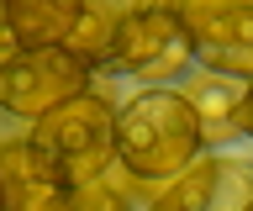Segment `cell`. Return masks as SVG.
Returning a JSON list of instances; mask_svg holds the SVG:
<instances>
[{
    "instance_id": "obj_1",
    "label": "cell",
    "mask_w": 253,
    "mask_h": 211,
    "mask_svg": "<svg viewBox=\"0 0 253 211\" xmlns=\"http://www.w3.org/2000/svg\"><path fill=\"white\" fill-rule=\"evenodd\" d=\"M116 159V111L95 95H79L58 111H47L32 137L21 143V164H27L32 185H47V190H84L111 169Z\"/></svg>"
},
{
    "instance_id": "obj_2",
    "label": "cell",
    "mask_w": 253,
    "mask_h": 211,
    "mask_svg": "<svg viewBox=\"0 0 253 211\" xmlns=\"http://www.w3.org/2000/svg\"><path fill=\"white\" fill-rule=\"evenodd\" d=\"M201 143H206V127L195 106L185 100V90L153 84L126 100V111H116V159L132 179L174 185L195 164Z\"/></svg>"
},
{
    "instance_id": "obj_3",
    "label": "cell",
    "mask_w": 253,
    "mask_h": 211,
    "mask_svg": "<svg viewBox=\"0 0 253 211\" xmlns=\"http://www.w3.org/2000/svg\"><path fill=\"white\" fill-rule=\"evenodd\" d=\"M106 58L137 80H174V74H185L195 48H190V32L174 5H132L111 21Z\"/></svg>"
},
{
    "instance_id": "obj_4",
    "label": "cell",
    "mask_w": 253,
    "mask_h": 211,
    "mask_svg": "<svg viewBox=\"0 0 253 211\" xmlns=\"http://www.w3.org/2000/svg\"><path fill=\"white\" fill-rule=\"evenodd\" d=\"M79 95H90V64L69 48H37L0 64V111L5 116L42 122L47 111H58Z\"/></svg>"
},
{
    "instance_id": "obj_5",
    "label": "cell",
    "mask_w": 253,
    "mask_h": 211,
    "mask_svg": "<svg viewBox=\"0 0 253 211\" xmlns=\"http://www.w3.org/2000/svg\"><path fill=\"white\" fill-rule=\"evenodd\" d=\"M179 21L211 74L253 84V5H185Z\"/></svg>"
},
{
    "instance_id": "obj_6",
    "label": "cell",
    "mask_w": 253,
    "mask_h": 211,
    "mask_svg": "<svg viewBox=\"0 0 253 211\" xmlns=\"http://www.w3.org/2000/svg\"><path fill=\"white\" fill-rule=\"evenodd\" d=\"M153 211H253V164L248 159H195Z\"/></svg>"
},
{
    "instance_id": "obj_7",
    "label": "cell",
    "mask_w": 253,
    "mask_h": 211,
    "mask_svg": "<svg viewBox=\"0 0 253 211\" xmlns=\"http://www.w3.org/2000/svg\"><path fill=\"white\" fill-rule=\"evenodd\" d=\"M84 5H58V0H16L5 5V27H11L16 53H37V48H69Z\"/></svg>"
},
{
    "instance_id": "obj_8",
    "label": "cell",
    "mask_w": 253,
    "mask_h": 211,
    "mask_svg": "<svg viewBox=\"0 0 253 211\" xmlns=\"http://www.w3.org/2000/svg\"><path fill=\"white\" fill-rule=\"evenodd\" d=\"M243 95H248V84L221 80V74H206L201 84H190V90H185V100L195 106L206 137H221V132L237 127V116H243Z\"/></svg>"
},
{
    "instance_id": "obj_9",
    "label": "cell",
    "mask_w": 253,
    "mask_h": 211,
    "mask_svg": "<svg viewBox=\"0 0 253 211\" xmlns=\"http://www.w3.org/2000/svg\"><path fill=\"white\" fill-rule=\"evenodd\" d=\"M63 211H132V201H126L116 185H106V174H100L95 185L63 195Z\"/></svg>"
},
{
    "instance_id": "obj_10",
    "label": "cell",
    "mask_w": 253,
    "mask_h": 211,
    "mask_svg": "<svg viewBox=\"0 0 253 211\" xmlns=\"http://www.w3.org/2000/svg\"><path fill=\"white\" fill-rule=\"evenodd\" d=\"M237 127L253 137V84H248V95H243V116H237Z\"/></svg>"
},
{
    "instance_id": "obj_11",
    "label": "cell",
    "mask_w": 253,
    "mask_h": 211,
    "mask_svg": "<svg viewBox=\"0 0 253 211\" xmlns=\"http://www.w3.org/2000/svg\"><path fill=\"white\" fill-rule=\"evenodd\" d=\"M0 211H11V185H5V174H0Z\"/></svg>"
}]
</instances>
